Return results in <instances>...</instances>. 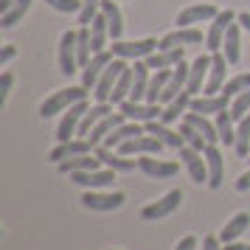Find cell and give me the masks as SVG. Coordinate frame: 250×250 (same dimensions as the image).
<instances>
[{
    "label": "cell",
    "instance_id": "6da1fadb",
    "mask_svg": "<svg viewBox=\"0 0 250 250\" xmlns=\"http://www.w3.org/2000/svg\"><path fill=\"white\" fill-rule=\"evenodd\" d=\"M82 99H87V87H65V90H57L51 93L45 102L40 104V115L42 118H51V115L57 113H65L68 107H73L76 102H82Z\"/></svg>",
    "mask_w": 250,
    "mask_h": 250
},
{
    "label": "cell",
    "instance_id": "7a4b0ae2",
    "mask_svg": "<svg viewBox=\"0 0 250 250\" xmlns=\"http://www.w3.org/2000/svg\"><path fill=\"white\" fill-rule=\"evenodd\" d=\"M87 110H90V102H87V99H82V102H76L73 107L65 110V115H62V121H59V126H57V141L59 144L79 135V124H82V118H84Z\"/></svg>",
    "mask_w": 250,
    "mask_h": 250
},
{
    "label": "cell",
    "instance_id": "3957f363",
    "mask_svg": "<svg viewBox=\"0 0 250 250\" xmlns=\"http://www.w3.org/2000/svg\"><path fill=\"white\" fill-rule=\"evenodd\" d=\"M84 208L90 211H118L124 205V194L121 191H102V188H87L79 200Z\"/></svg>",
    "mask_w": 250,
    "mask_h": 250
},
{
    "label": "cell",
    "instance_id": "277c9868",
    "mask_svg": "<svg viewBox=\"0 0 250 250\" xmlns=\"http://www.w3.org/2000/svg\"><path fill=\"white\" fill-rule=\"evenodd\" d=\"M183 203V191L180 188H174V191L163 194L160 200H155V203H149L141 208V219H146V222H155V219H163V216L174 214L177 208H180Z\"/></svg>",
    "mask_w": 250,
    "mask_h": 250
},
{
    "label": "cell",
    "instance_id": "5b68a950",
    "mask_svg": "<svg viewBox=\"0 0 250 250\" xmlns=\"http://www.w3.org/2000/svg\"><path fill=\"white\" fill-rule=\"evenodd\" d=\"M236 12H230V9H225V12H219L211 20V28H208V34H205V48L211 51V54H216V51H222V42H225V31L230 28V25L236 23Z\"/></svg>",
    "mask_w": 250,
    "mask_h": 250
},
{
    "label": "cell",
    "instance_id": "8992f818",
    "mask_svg": "<svg viewBox=\"0 0 250 250\" xmlns=\"http://www.w3.org/2000/svg\"><path fill=\"white\" fill-rule=\"evenodd\" d=\"M158 40H152V37H146V40H138V42H121V40H115L113 45H110V51H113V57H121V59H132V62H138V59H146L149 54H155L158 51Z\"/></svg>",
    "mask_w": 250,
    "mask_h": 250
},
{
    "label": "cell",
    "instance_id": "52a82bcc",
    "mask_svg": "<svg viewBox=\"0 0 250 250\" xmlns=\"http://www.w3.org/2000/svg\"><path fill=\"white\" fill-rule=\"evenodd\" d=\"M118 113H124L126 121H138V124H146V121H155L163 115V107L160 104H149V102H132V99H126V102L118 104Z\"/></svg>",
    "mask_w": 250,
    "mask_h": 250
},
{
    "label": "cell",
    "instance_id": "ba28073f",
    "mask_svg": "<svg viewBox=\"0 0 250 250\" xmlns=\"http://www.w3.org/2000/svg\"><path fill=\"white\" fill-rule=\"evenodd\" d=\"M126 68V59L115 57L110 65H107V70L102 73V79H99V84L93 87V96H96V102H110V96H113V87L115 82H118V76L124 73Z\"/></svg>",
    "mask_w": 250,
    "mask_h": 250
},
{
    "label": "cell",
    "instance_id": "9c48e42d",
    "mask_svg": "<svg viewBox=\"0 0 250 250\" xmlns=\"http://www.w3.org/2000/svg\"><path fill=\"white\" fill-rule=\"evenodd\" d=\"M115 174H118V171L102 166V169H87V171L70 174V183H76V186H82V188H110V186L115 183Z\"/></svg>",
    "mask_w": 250,
    "mask_h": 250
},
{
    "label": "cell",
    "instance_id": "30bf717a",
    "mask_svg": "<svg viewBox=\"0 0 250 250\" xmlns=\"http://www.w3.org/2000/svg\"><path fill=\"white\" fill-rule=\"evenodd\" d=\"M59 70L65 76H73L79 68V57H76V31H65L59 37Z\"/></svg>",
    "mask_w": 250,
    "mask_h": 250
},
{
    "label": "cell",
    "instance_id": "8fae6325",
    "mask_svg": "<svg viewBox=\"0 0 250 250\" xmlns=\"http://www.w3.org/2000/svg\"><path fill=\"white\" fill-rule=\"evenodd\" d=\"M138 169L144 171L146 177H155V180H169L180 171V163L174 160H160V158H152V155H144L138 158Z\"/></svg>",
    "mask_w": 250,
    "mask_h": 250
},
{
    "label": "cell",
    "instance_id": "7c38bea8",
    "mask_svg": "<svg viewBox=\"0 0 250 250\" xmlns=\"http://www.w3.org/2000/svg\"><path fill=\"white\" fill-rule=\"evenodd\" d=\"M163 146H166L163 141H158L155 135L144 132V135H135V138H129V141H124V144L118 146V152L126 155V158H132V155H158Z\"/></svg>",
    "mask_w": 250,
    "mask_h": 250
},
{
    "label": "cell",
    "instance_id": "4fadbf2b",
    "mask_svg": "<svg viewBox=\"0 0 250 250\" xmlns=\"http://www.w3.org/2000/svg\"><path fill=\"white\" fill-rule=\"evenodd\" d=\"M113 51H102V54H93L90 62L82 68V87H87V90H93L96 84H99V79H102V73L107 70V65L113 62Z\"/></svg>",
    "mask_w": 250,
    "mask_h": 250
},
{
    "label": "cell",
    "instance_id": "5bb4252c",
    "mask_svg": "<svg viewBox=\"0 0 250 250\" xmlns=\"http://www.w3.org/2000/svg\"><path fill=\"white\" fill-rule=\"evenodd\" d=\"M180 160L186 171H188V177L194 183H208V166H205V155L200 149H191V146H180Z\"/></svg>",
    "mask_w": 250,
    "mask_h": 250
},
{
    "label": "cell",
    "instance_id": "9a60e30c",
    "mask_svg": "<svg viewBox=\"0 0 250 250\" xmlns=\"http://www.w3.org/2000/svg\"><path fill=\"white\" fill-rule=\"evenodd\" d=\"M93 155L102 160V166H107V169H113V171H121V174H126V171H132L138 166L135 158H126L118 149H107L104 144H99V146L93 149Z\"/></svg>",
    "mask_w": 250,
    "mask_h": 250
},
{
    "label": "cell",
    "instance_id": "2e32d148",
    "mask_svg": "<svg viewBox=\"0 0 250 250\" xmlns=\"http://www.w3.org/2000/svg\"><path fill=\"white\" fill-rule=\"evenodd\" d=\"M230 65L225 59V54L222 51H216V54H211V70H208V82H205L203 93L205 96H216V93H222V87H225V68Z\"/></svg>",
    "mask_w": 250,
    "mask_h": 250
},
{
    "label": "cell",
    "instance_id": "e0dca14e",
    "mask_svg": "<svg viewBox=\"0 0 250 250\" xmlns=\"http://www.w3.org/2000/svg\"><path fill=\"white\" fill-rule=\"evenodd\" d=\"M205 166H208V188H222V177H225V158L216 144L205 146Z\"/></svg>",
    "mask_w": 250,
    "mask_h": 250
},
{
    "label": "cell",
    "instance_id": "ac0fdd59",
    "mask_svg": "<svg viewBox=\"0 0 250 250\" xmlns=\"http://www.w3.org/2000/svg\"><path fill=\"white\" fill-rule=\"evenodd\" d=\"M87 152H93V144L87 138H70V141H62L59 146L51 149L48 160H51V163H62V160L76 158V155H87Z\"/></svg>",
    "mask_w": 250,
    "mask_h": 250
},
{
    "label": "cell",
    "instance_id": "d6986e66",
    "mask_svg": "<svg viewBox=\"0 0 250 250\" xmlns=\"http://www.w3.org/2000/svg\"><path fill=\"white\" fill-rule=\"evenodd\" d=\"M203 42V31L200 28H194V25H188V28H177V31H171V34H166L163 40H160L158 48H186V45H200Z\"/></svg>",
    "mask_w": 250,
    "mask_h": 250
},
{
    "label": "cell",
    "instance_id": "ffe728a7",
    "mask_svg": "<svg viewBox=\"0 0 250 250\" xmlns=\"http://www.w3.org/2000/svg\"><path fill=\"white\" fill-rule=\"evenodd\" d=\"M219 9L211 6V3H200V6H188V9H183L177 14V28H188L194 23H205V20H214Z\"/></svg>",
    "mask_w": 250,
    "mask_h": 250
},
{
    "label": "cell",
    "instance_id": "44dd1931",
    "mask_svg": "<svg viewBox=\"0 0 250 250\" xmlns=\"http://www.w3.org/2000/svg\"><path fill=\"white\" fill-rule=\"evenodd\" d=\"M230 102H233V99L225 96V93H216V96H200V99L194 96L188 110H191V113H203V115H208V113L216 115V113H222V110H230Z\"/></svg>",
    "mask_w": 250,
    "mask_h": 250
},
{
    "label": "cell",
    "instance_id": "7402d4cb",
    "mask_svg": "<svg viewBox=\"0 0 250 250\" xmlns=\"http://www.w3.org/2000/svg\"><path fill=\"white\" fill-rule=\"evenodd\" d=\"M208 70H211V57H208V54H200V57L194 59L191 70H188V84H186V90L191 93V96H197V93L205 87Z\"/></svg>",
    "mask_w": 250,
    "mask_h": 250
},
{
    "label": "cell",
    "instance_id": "603a6c76",
    "mask_svg": "<svg viewBox=\"0 0 250 250\" xmlns=\"http://www.w3.org/2000/svg\"><path fill=\"white\" fill-rule=\"evenodd\" d=\"M149 65V70H169L174 68V65H180L183 62V48H158L155 54H149L146 59H144Z\"/></svg>",
    "mask_w": 250,
    "mask_h": 250
},
{
    "label": "cell",
    "instance_id": "cb8c5ba5",
    "mask_svg": "<svg viewBox=\"0 0 250 250\" xmlns=\"http://www.w3.org/2000/svg\"><path fill=\"white\" fill-rule=\"evenodd\" d=\"M144 129H146L149 135H155L158 141H163V144H166V146H171V149L186 146V141H183L180 132H171L169 124H163L160 118H155V121H146V124H144Z\"/></svg>",
    "mask_w": 250,
    "mask_h": 250
},
{
    "label": "cell",
    "instance_id": "d4e9b609",
    "mask_svg": "<svg viewBox=\"0 0 250 250\" xmlns=\"http://www.w3.org/2000/svg\"><path fill=\"white\" fill-rule=\"evenodd\" d=\"M57 169L62 171V174H76V171H87V169H102V160L96 158L93 152H87V155H76V158H68L62 160V163H57Z\"/></svg>",
    "mask_w": 250,
    "mask_h": 250
},
{
    "label": "cell",
    "instance_id": "484cf974",
    "mask_svg": "<svg viewBox=\"0 0 250 250\" xmlns=\"http://www.w3.org/2000/svg\"><path fill=\"white\" fill-rule=\"evenodd\" d=\"M124 121H126L124 113H110L107 118H102V121H99V124H96V126L90 129V135H87V141L93 144V149L99 146V144H104V138L110 135L115 126H121Z\"/></svg>",
    "mask_w": 250,
    "mask_h": 250
},
{
    "label": "cell",
    "instance_id": "4316f807",
    "mask_svg": "<svg viewBox=\"0 0 250 250\" xmlns=\"http://www.w3.org/2000/svg\"><path fill=\"white\" fill-rule=\"evenodd\" d=\"M191 93L188 90H183L177 99H171L166 107H163V115H160V121L163 124H174V121H180V115H186L188 113V107H191Z\"/></svg>",
    "mask_w": 250,
    "mask_h": 250
},
{
    "label": "cell",
    "instance_id": "83f0119b",
    "mask_svg": "<svg viewBox=\"0 0 250 250\" xmlns=\"http://www.w3.org/2000/svg\"><path fill=\"white\" fill-rule=\"evenodd\" d=\"M107 40H110V23H107V17L99 12L96 20L90 23V48H93V54L107 51Z\"/></svg>",
    "mask_w": 250,
    "mask_h": 250
},
{
    "label": "cell",
    "instance_id": "f1b7e54d",
    "mask_svg": "<svg viewBox=\"0 0 250 250\" xmlns=\"http://www.w3.org/2000/svg\"><path fill=\"white\" fill-rule=\"evenodd\" d=\"M248 228H250V214H248V211L230 216V219L225 222V228H222V233H219V242H222V245H228V242H236V239L242 236Z\"/></svg>",
    "mask_w": 250,
    "mask_h": 250
},
{
    "label": "cell",
    "instance_id": "f546056e",
    "mask_svg": "<svg viewBox=\"0 0 250 250\" xmlns=\"http://www.w3.org/2000/svg\"><path fill=\"white\" fill-rule=\"evenodd\" d=\"M102 14L110 23V40H121V34H124V14L118 9V3L115 0H102Z\"/></svg>",
    "mask_w": 250,
    "mask_h": 250
},
{
    "label": "cell",
    "instance_id": "4dcf8cb0",
    "mask_svg": "<svg viewBox=\"0 0 250 250\" xmlns=\"http://www.w3.org/2000/svg\"><path fill=\"white\" fill-rule=\"evenodd\" d=\"M239 28H242L239 23L230 25L225 31V42H222V54H225V59L230 65H236L239 57H242V37H239Z\"/></svg>",
    "mask_w": 250,
    "mask_h": 250
},
{
    "label": "cell",
    "instance_id": "1f68e13d",
    "mask_svg": "<svg viewBox=\"0 0 250 250\" xmlns=\"http://www.w3.org/2000/svg\"><path fill=\"white\" fill-rule=\"evenodd\" d=\"M216 132H219V141L225 144V146H233L236 144V121H233V115L230 110H222V113H216Z\"/></svg>",
    "mask_w": 250,
    "mask_h": 250
},
{
    "label": "cell",
    "instance_id": "d6a6232c",
    "mask_svg": "<svg viewBox=\"0 0 250 250\" xmlns=\"http://www.w3.org/2000/svg\"><path fill=\"white\" fill-rule=\"evenodd\" d=\"M183 121H188V124L197 126V129H200V132L205 135V141H208V144H219V132H216V124H211V121H208L203 113H191V110H188V113L183 115Z\"/></svg>",
    "mask_w": 250,
    "mask_h": 250
},
{
    "label": "cell",
    "instance_id": "836d02e7",
    "mask_svg": "<svg viewBox=\"0 0 250 250\" xmlns=\"http://www.w3.org/2000/svg\"><path fill=\"white\" fill-rule=\"evenodd\" d=\"M129 93H132V68L126 65L124 68V73L118 76V82H115V87H113V96H110V104H118L121 102H126L129 99Z\"/></svg>",
    "mask_w": 250,
    "mask_h": 250
},
{
    "label": "cell",
    "instance_id": "e575fe53",
    "mask_svg": "<svg viewBox=\"0 0 250 250\" xmlns=\"http://www.w3.org/2000/svg\"><path fill=\"white\" fill-rule=\"evenodd\" d=\"M239 158H250V113L236 121V144H233Z\"/></svg>",
    "mask_w": 250,
    "mask_h": 250
},
{
    "label": "cell",
    "instance_id": "d590c367",
    "mask_svg": "<svg viewBox=\"0 0 250 250\" xmlns=\"http://www.w3.org/2000/svg\"><path fill=\"white\" fill-rule=\"evenodd\" d=\"M31 9V0H14V6L9 12L0 14V28H12L14 23H20L23 20V14Z\"/></svg>",
    "mask_w": 250,
    "mask_h": 250
},
{
    "label": "cell",
    "instance_id": "8d00e7d4",
    "mask_svg": "<svg viewBox=\"0 0 250 250\" xmlns=\"http://www.w3.org/2000/svg\"><path fill=\"white\" fill-rule=\"evenodd\" d=\"M180 135H183V141H186V146H191V149H200V152H205V146H208L205 135H203V132H200L194 124H188V121H180Z\"/></svg>",
    "mask_w": 250,
    "mask_h": 250
},
{
    "label": "cell",
    "instance_id": "74e56055",
    "mask_svg": "<svg viewBox=\"0 0 250 250\" xmlns=\"http://www.w3.org/2000/svg\"><path fill=\"white\" fill-rule=\"evenodd\" d=\"M250 90V73H239V76H233L230 82H225V87H222V93L225 96H239V93H245Z\"/></svg>",
    "mask_w": 250,
    "mask_h": 250
},
{
    "label": "cell",
    "instance_id": "f35d334b",
    "mask_svg": "<svg viewBox=\"0 0 250 250\" xmlns=\"http://www.w3.org/2000/svg\"><path fill=\"white\" fill-rule=\"evenodd\" d=\"M248 110H250V90L233 96V102H230V115H233V121H242V118L248 115Z\"/></svg>",
    "mask_w": 250,
    "mask_h": 250
},
{
    "label": "cell",
    "instance_id": "ab89813d",
    "mask_svg": "<svg viewBox=\"0 0 250 250\" xmlns=\"http://www.w3.org/2000/svg\"><path fill=\"white\" fill-rule=\"evenodd\" d=\"M45 3L54 12H62V14H79L82 6H84V0H45Z\"/></svg>",
    "mask_w": 250,
    "mask_h": 250
},
{
    "label": "cell",
    "instance_id": "60d3db41",
    "mask_svg": "<svg viewBox=\"0 0 250 250\" xmlns=\"http://www.w3.org/2000/svg\"><path fill=\"white\" fill-rule=\"evenodd\" d=\"M99 12H102V0H84V6L79 12V25H90Z\"/></svg>",
    "mask_w": 250,
    "mask_h": 250
},
{
    "label": "cell",
    "instance_id": "b9f144b4",
    "mask_svg": "<svg viewBox=\"0 0 250 250\" xmlns=\"http://www.w3.org/2000/svg\"><path fill=\"white\" fill-rule=\"evenodd\" d=\"M14 84V76L9 73V70H3L0 73V104H6V99H9V90H12Z\"/></svg>",
    "mask_w": 250,
    "mask_h": 250
},
{
    "label": "cell",
    "instance_id": "7bdbcfd3",
    "mask_svg": "<svg viewBox=\"0 0 250 250\" xmlns=\"http://www.w3.org/2000/svg\"><path fill=\"white\" fill-rule=\"evenodd\" d=\"M14 57H17V48L14 45H3V51H0V68H6Z\"/></svg>",
    "mask_w": 250,
    "mask_h": 250
},
{
    "label": "cell",
    "instance_id": "ee69618b",
    "mask_svg": "<svg viewBox=\"0 0 250 250\" xmlns=\"http://www.w3.org/2000/svg\"><path fill=\"white\" fill-rule=\"evenodd\" d=\"M174 250H197V239H194V236H183Z\"/></svg>",
    "mask_w": 250,
    "mask_h": 250
},
{
    "label": "cell",
    "instance_id": "f6af8a7d",
    "mask_svg": "<svg viewBox=\"0 0 250 250\" xmlns=\"http://www.w3.org/2000/svg\"><path fill=\"white\" fill-rule=\"evenodd\" d=\"M219 245H222V242H219V236H205L203 239V250H222Z\"/></svg>",
    "mask_w": 250,
    "mask_h": 250
},
{
    "label": "cell",
    "instance_id": "bcb514c9",
    "mask_svg": "<svg viewBox=\"0 0 250 250\" xmlns=\"http://www.w3.org/2000/svg\"><path fill=\"white\" fill-rule=\"evenodd\" d=\"M236 191H250V171H245L236 180Z\"/></svg>",
    "mask_w": 250,
    "mask_h": 250
},
{
    "label": "cell",
    "instance_id": "7dc6e473",
    "mask_svg": "<svg viewBox=\"0 0 250 250\" xmlns=\"http://www.w3.org/2000/svg\"><path fill=\"white\" fill-rule=\"evenodd\" d=\"M236 23L242 25V28H245L248 34H250V14H248V12H242V14H239V17H236Z\"/></svg>",
    "mask_w": 250,
    "mask_h": 250
},
{
    "label": "cell",
    "instance_id": "c3c4849f",
    "mask_svg": "<svg viewBox=\"0 0 250 250\" xmlns=\"http://www.w3.org/2000/svg\"><path fill=\"white\" fill-rule=\"evenodd\" d=\"M222 250H250V245H245V242H228Z\"/></svg>",
    "mask_w": 250,
    "mask_h": 250
},
{
    "label": "cell",
    "instance_id": "681fc988",
    "mask_svg": "<svg viewBox=\"0 0 250 250\" xmlns=\"http://www.w3.org/2000/svg\"><path fill=\"white\" fill-rule=\"evenodd\" d=\"M12 6H14V0H0V14H3V12H9Z\"/></svg>",
    "mask_w": 250,
    "mask_h": 250
},
{
    "label": "cell",
    "instance_id": "f907efd6",
    "mask_svg": "<svg viewBox=\"0 0 250 250\" xmlns=\"http://www.w3.org/2000/svg\"><path fill=\"white\" fill-rule=\"evenodd\" d=\"M248 163H250V158H248Z\"/></svg>",
    "mask_w": 250,
    "mask_h": 250
},
{
    "label": "cell",
    "instance_id": "816d5d0a",
    "mask_svg": "<svg viewBox=\"0 0 250 250\" xmlns=\"http://www.w3.org/2000/svg\"><path fill=\"white\" fill-rule=\"evenodd\" d=\"M113 250H115V248H113Z\"/></svg>",
    "mask_w": 250,
    "mask_h": 250
}]
</instances>
